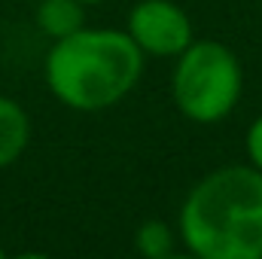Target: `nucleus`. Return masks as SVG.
Wrapping results in <instances>:
<instances>
[{
    "mask_svg": "<svg viewBox=\"0 0 262 259\" xmlns=\"http://www.w3.org/2000/svg\"><path fill=\"white\" fill-rule=\"evenodd\" d=\"M177 232L198 259H262V171L226 165L201 177L180 207Z\"/></svg>",
    "mask_w": 262,
    "mask_h": 259,
    "instance_id": "f257e3e1",
    "label": "nucleus"
},
{
    "mask_svg": "<svg viewBox=\"0 0 262 259\" xmlns=\"http://www.w3.org/2000/svg\"><path fill=\"white\" fill-rule=\"evenodd\" d=\"M43 76L49 92L70 110L98 113L119 104L143 76V52L116 28H79L52 43Z\"/></svg>",
    "mask_w": 262,
    "mask_h": 259,
    "instance_id": "f03ea898",
    "label": "nucleus"
},
{
    "mask_svg": "<svg viewBox=\"0 0 262 259\" xmlns=\"http://www.w3.org/2000/svg\"><path fill=\"white\" fill-rule=\"evenodd\" d=\"M244 76L235 52L216 40H192L171 73L177 110L198 125L223 122L241 101Z\"/></svg>",
    "mask_w": 262,
    "mask_h": 259,
    "instance_id": "7ed1b4c3",
    "label": "nucleus"
},
{
    "mask_svg": "<svg viewBox=\"0 0 262 259\" xmlns=\"http://www.w3.org/2000/svg\"><path fill=\"white\" fill-rule=\"evenodd\" d=\"M128 37L143 55L177 58L192 40V18L174 0H140L128 12Z\"/></svg>",
    "mask_w": 262,
    "mask_h": 259,
    "instance_id": "20e7f679",
    "label": "nucleus"
},
{
    "mask_svg": "<svg viewBox=\"0 0 262 259\" xmlns=\"http://www.w3.org/2000/svg\"><path fill=\"white\" fill-rule=\"evenodd\" d=\"M31 143V119H28V110L0 95V171L15 165L21 159V153L28 149Z\"/></svg>",
    "mask_w": 262,
    "mask_h": 259,
    "instance_id": "39448f33",
    "label": "nucleus"
},
{
    "mask_svg": "<svg viewBox=\"0 0 262 259\" xmlns=\"http://www.w3.org/2000/svg\"><path fill=\"white\" fill-rule=\"evenodd\" d=\"M34 18L46 37L61 40L85 25V3H79V0H37Z\"/></svg>",
    "mask_w": 262,
    "mask_h": 259,
    "instance_id": "423d86ee",
    "label": "nucleus"
},
{
    "mask_svg": "<svg viewBox=\"0 0 262 259\" xmlns=\"http://www.w3.org/2000/svg\"><path fill=\"white\" fill-rule=\"evenodd\" d=\"M134 250L146 259H165L174 253V232L162 220H149L134 232Z\"/></svg>",
    "mask_w": 262,
    "mask_h": 259,
    "instance_id": "0eeeda50",
    "label": "nucleus"
},
{
    "mask_svg": "<svg viewBox=\"0 0 262 259\" xmlns=\"http://www.w3.org/2000/svg\"><path fill=\"white\" fill-rule=\"evenodd\" d=\"M244 149H247V159L250 165L262 171V116H256L247 128V137H244Z\"/></svg>",
    "mask_w": 262,
    "mask_h": 259,
    "instance_id": "6e6552de",
    "label": "nucleus"
},
{
    "mask_svg": "<svg viewBox=\"0 0 262 259\" xmlns=\"http://www.w3.org/2000/svg\"><path fill=\"white\" fill-rule=\"evenodd\" d=\"M79 3H85V6H98V3H104V0H79Z\"/></svg>",
    "mask_w": 262,
    "mask_h": 259,
    "instance_id": "1a4fd4ad",
    "label": "nucleus"
},
{
    "mask_svg": "<svg viewBox=\"0 0 262 259\" xmlns=\"http://www.w3.org/2000/svg\"><path fill=\"white\" fill-rule=\"evenodd\" d=\"M12 3H37V0H12Z\"/></svg>",
    "mask_w": 262,
    "mask_h": 259,
    "instance_id": "9d476101",
    "label": "nucleus"
},
{
    "mask_svg": "<svg viewBox=\"0 0 262 259\" xmlns=\"http://www.w3.org/2000/svg\"><path fill=\"white\" fill-rule=\"evenodd\" d=\"M3 256H6V250H3V247H0V259H3Z\"/></svg>",
    "mask_w": 262,
    "mask_h": 259,
    "instance_id": "9b49d317",
    "label": "nucleus"
}]
</instances>
